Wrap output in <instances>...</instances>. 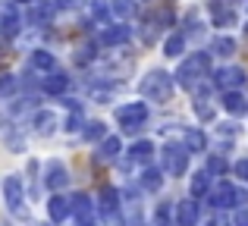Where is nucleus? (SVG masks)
I'll return each instance as SVG.
<instances>
[{
	"instance_id": "4c0bfd02",
	"label": "nucleus",
	"mask_w": 248,
	"mask_h": 226,
	"mask_svg": "<svg viewBox=\"0 0 248 226\" xmlns=\"http://www.w3.org/2000/svg\"><path fill=\"white\" fill-rule=\"evenodd\" d=\"M245 35H248V25H245Z\"/></svg>"
},
{
	"instance_id": "393cba45",
	"label": "nucleus",
	"mask_w": 248,
	"mask_h": 226,
	"mask_svg": "<svg viewBox=\"0 0 248 226\" xmlns=\"http://www.w3.org/2000/svg\"><path fill=\"white\" fill-rule=\"evenodd\" d=\"M113 13L123 19V22H129V19L135 16V3L132 0H113Z\"/></svg>"
},
{
	"instance_id": "c9c22d12",
	"label": "nucleus",
	"mask_w": 248,
	"mask_h": 226,
	"mask_svg": "<svg viewBox=\"0 0 248 226\" xmlns=\"http://www.w3.org/2000/svg\"><path fill=\"white\" fill-rule=\"evenodd\" d=\"M0 88H13V79H10V75L0 73Z\"/></svg>"
},
{
	"instance_id": "a211bd4d",
	"label": "nucleus",
	"mask_w": 248,
	"mask_h": 226,
	"mask_svg": "<svg viewBox=\"0 0 248 226\" xmlns=\"http://www.w3.org/2000/svg\"><path fill=\"white\" fill-rule=\"evenodd\" d=\"M211 22L217 25V29H230V25H236V13L223 3H214L211 6Z\"/></svg>"
},
{
	"instance_id": "9d476101",
	"label": "nucleus",
	"mask_w": 248,
	"mask_h": 226,
	"mask_svg": "<svg viewBox=\"0 0 248 226\" xmlns=\"http://www.w3.org/2000/svg\"><path fill=\"white\" fill-rule=\"evenodd\" d=\"M19 29H22V19H19V13H16V3H3L0 6V31H3L6 38H16Z\"/></svg>"
},
{
	"instance_id": "4468645a",
	"label": "nucleus",
	"mask_w": 248,
	"mask_h": 226,
	"mask_svg": "<svg viewBox=\"0 0 248 226\" xmlns=\"http://www.w3.org/2000/svg\"><path fill=\"white\" fill-rule=\"evenodd\" d=\"M129 35H132V29H129V25H110V29L101 31V44H104V47H113V44L129 41Z\"/></svg>"
},
{
	"instance_id": "e433bc0d",
	"label": "nucleus",
	"mask_w": 248,
	"mask_h": 226,
	"mask_svg": "<svg viewBox=\"0 0 248 226\" xmlns=\"http://www.w3.org/2000/svg\"><path fill=\"white\" fill-rule=\"evenodd\" d=\"M13 3H31V0H13Z\"/></svg>"
},
{
	"instance_id": "72a5a7b5",
	"label": "nucleus",
	"mask_w": 248,
	"mask_h": 226,
	"mask_svg": "<svg viewBox=\"0 0 248 226\" xmlns=\"http://www.w3.org/2000/svg\"><path fill=\"white\" fill-rule=\"evenodd\" d=\"M207 226H232V220L226 214H217V217H211V223H207Z\"/></svg>"
},
{
	"instance_id": "7c9ffc66",
	"label": "nucleus",
	"mask_w": 248,
	"mask_h": 226,
	"mask_svg": "<svg viewBox=\"0 0 248 226\" xmlns=\"http://www.w3.org/2000/svg\"><path fill=\"white\" fill-rule=\"evenodd\" d=\"M79 129H82V107L69 113V132H79Z\"/></svg>"
},
{
	"instance_id": "6ab92c4d",
	"label": "nucleus",
	"mask_w": 248,
	"mask_h": 226,
	"mask_svg": "<svg viewBox=\"0 0 248 226\" xmlns=\"http://www.w3.org/2000/svg\"><path fill=\"white\" fill-rule=\"evenodd\" d=\"M211 173L207 170H198L192 176V182H188V192H192V198H201V195H211Z\"/></svg>"
},
{
	"instance_id": "0eeeda50",
	"label": "nucleus",
	"mask_w": 248,
	"mask_h": 226,
	"mask_svg": "<svg viewBox=\"0 0 248 226\" xmlns=\"http://www.w3.org/2000/svg\"><path fill=\"white\" fill-rule=\"evenodd\" d=\"M245 82V69L242 66H223V69H217L214 73V85L220 88V91H236L239 85Z\"/></svg>"
},
{
	"instance_id": "f03ea898",
	"label": "nucleus",
	"mask_w": 248,
	"mask_h": 226,
	"mask_svg": "<svg viewBox=\"0 0 248 226\" xmlns=\"http://www.w3.org/2000/svg\"><path fill=\"white\" fill-rule=\"evenodd\" d=\"M141 94H145L148 101H154V104H167L170 98H173V75L164 73V69H151V73L141 79Z\"/></svg>"
},
{
	"instance_id": "ddd939ff",
	"label": "nucleus",
	"mask_w": 248,
	"mask_h": 226,
	"mask_svg": "<svg viewBox=\"0 0 248 226\" xmlns=\"http://www.w3.org/2000/svg\"><path fill=\"white\" fill-rule=\"evenodd\" d=\"M120 151H123L120 135H107L104 141H97V160H101V164H113V160L120 157Z\"/></svg>"
},
{
	"instance_id": "39448f33",
	"label": "nucleus",
	"mask_w": 248,
	"mask_h": 226,
	"mask_svg": "<svg viewBox=\"0 0 248 226\" xmlns=\"http://www.w3.org/2000/svg\"><path fill=\"white\" fill-rule=\"evenodd\" d=\"M3 201H6V208H10V214L25 217V208H22L25 189H22V179L19 176H6L3 179Z\"/></svg>"
},
{
	"instance_id": "2eb2a0df",
	"label": "nucleus",
	"mask_w": 248,
	"mask_h": 226,
	"mask_svg": "<svg viewBox=\"0 0 248 226\" xmlns=\"http://www.w3.org/2000/svg\"><path fill=\"white\" fill-rule=\"evenodd\" d=\"M139 185H141V192H148V195L160 192V189H164V170H154V166H148V170L141 173Z\"/></svg>"
},
{
	"instance_id": "c756f323",
	"label": "nucleus",
	"mask_w": 248,
	"mask_h": 226,
	"mask_svg": "<svg viewBox=\"0 0 248 226\" xmlns=\"http://www.w3.org/2000/svg\"><path fill=\"white\" fill-rule=\"evenodd\" d=\"M88 60H94V47H91V44H82V47L76 50V63H88Z\"/></svg>"
},
{
	"instance_id": "f3484780",
	"label": "nucleus",
	"mask_w": 248,
	"mask_h": 226,
	"mask_svg": "<svg viewBox=\"0 0 248 226\" xmlns=\"http://www.w3.org/2000/svg\"><path fill=\"white\" fill-rule=\"evenodd\" d=\"M182 145L188 148V154H204L207 138H204L201 129H186V132H182Z\"/></svg>"
},
{
	"instance_id": "f8f14e48",
	"label": "nucleus",
	"mask_w": 248,
	"mask_h": 226,
	"mask_svg": "<svg viewBox=\"0 0 248 226\" xmlns=\"http://www.w3.org/2000/svg\"><path fill=\"white\" fill-rule=\"evenodd\" d=\"M54 129H57L54 110H35V116H31V132L41 135V138H47V135H54Z\"/></svg>"
},
{
	"instance_id": "7ed1b4c3",
	"label": "nucleus",
	"mask_w": 248,
	"mask_h": 226,
	"mask_svg": "<svg viewBox=\"0 0 248 226\" xmlns=\"http://www.w3.org/2000/svg\"><path fill=\"white\" fill-rule=\"evenodd\" d=\"M116 120H120V126H123V132H126V135L141 132V129H145V122H148V104L132 101V104L116 107Z\"/></svg>"
},
{
	"instance_id": "423d86ee",
	"label": "nucleus",
	"mask_w": 248,
	"mask_h": 226,
	"mask_svg": "<svg viewBox=\"0 0 248 226\" xmlns=\"http://www.w3.org/2000/svg\"><path fill=\"white\" fill-rule=\"evenodd\" d=\"M207 201H211L217 211H226V208H232V204H239V189L230 182V179H223V182H217V185L211 189Z\"/></svg>"
},
{
	"instance_id": "2f4dec72",
	"label": "nucleus",
	"mask_w": 248,
	"mask_h": 226,
	"mask_svg": "<svg viewBox=\"0 0 248 226\" xmlns=\"http://www.w3.org/2000/svg\"><path fill=\"white\" fill-rule=\"evenodd\" d=\"M82 3H88V0H54V6H60V10H76Z\"/></svg>"
},
{
	"instance_id": "5701e85b",
	"label": "nucleus",
	"mask_w": 248,
	"mask_h": 226,
	"mask_svg": "<svg viewBox=\"0 0 248 226\" xmlns=\"http://www.w3.org/2000/svg\"><path fill=\"white\" fill-rule=\"evenodd\" d=\"M31 66L41 69L44 75L54 73V66H57V63H54V54H47V50H35V54H31Z\"/></svg>"
},
{
	"instance_id": "dca6fc26",
	"label": "nucleus",
	"mask_w": 248,
	"mask_h": 226,
	"mask_svg": "<svg viewBox=\"0 0 248 226\" xmlns=\"http://www.w3.org/2000/svg\"><path fill=\"white\" fill-rule=\"evenodd\" d=\"M151 157H154V141H148V138L135 141V145L129 148V164H148Z\"/></svg>"
},
{
	"instance_id": "b1692460",
	"label": "nucleus",
	"mask_w": 248,
	"mask_h": 226,
	"mask_svg": "<svg viewBox=\"0 0 248 226\" xmlns=\"http://www.w3.org/2000/svg\"><path fill=\"white\" fill-rule=\"evenodd\" d=\"M182 50H186V38H182V35H170L167 44H164V54L167 57H179Z\"/></svg>"
},
{
	"instance_id": "9b49d317",
	"label": "nucleus",
	"mask_w": 248,
	"mask_h": 226,
	"mask_svg": "<svg viewBox=\"0 0 248 226\" xmlns=\"http://www.w3.org/2000/svg\"><path fill=\"white\" fill-rule=\"evenodd\" d=\"M69 211H73V198H63V195H57V192L47 198V217L54 223H63L69 217Z\"/></svg>"
},
{
	"instance_id": "20e7f679",
	"label": "nucleus",
	"mask_w": 248,
	"mask_h": 226,
	"mask_svg": "<svg viewBox=\"0 0 248 226\" xmlns=\"http://www.w3.org/2000/svg\"><path fill=\"white\" fill-rule=\"evenodd\" d=\"M188 148L186 145H164V151H160V170L167 173V176H176L179 179L182 173L188 170Z\"/></svg>"
},
{
	"instance_id": "f704fd0d",
	"label": "nucleus",
	"mask_w": 248,
	"mask_h": 226,
	"mask_svg": "<svg viewBox=\"0 0 248 226\" xmlns=\"http://www.w3.org/2000/svg\"><path fill=\"white\" fill-rule=\"evenodd\" d=\"M236 176H242L245 182H248V157H242V160L236 164Z\"/></svg>"
},
{
	"instance_id": "a878e982",
	"label": "nucleus",
	"mask_w": 248,
	"mask_h": 226,
	"mask_svg": "<svg viewBox=\"0 0 248 226\" xmlns=\"http://www.w3.org/2000/svg\"><path fill=\"white\" fill-rule=\"evenodd\" d=\"M107 132H104V122H88L85 126V141H104Z\"/></svg>"
},
{
	"instance_id": "473e14b6",
	"label": "nucleus",
	"mask_w": 248,
	"mask_h": 226,
	"mask_svg": "<svg viewBox=\"0 0 248 226\" xmlns=\"http://www.w3.org/2000/svg\"><path fill=\"white\" fill-rule=\"evenodd\" d=\"M232 226H248V208H239L232 217Z\"/></svg>"
},
{
	"instance_id": "bb28decb",
	"label": "nucleus",
	"mask_w": 248,
	"mask_h": 226,
	"mask_svg": "<svg viewBox=\"0 0 248 226\" xmlns=\"http://www.w3.org/2000/svg\"><path fill=\"white\" fill-rule=\"evenodd\" d=\"M195 116H198V120H204V122H211L214 120V107L207 104L204 98H195Z\"/></svg>"
},
{
	"instance_id": "1a4fd4ad",
	"label": "nucleus",
	"mask_w": 248,
	"mask_h": 226,
	"mask_svg": "<svg viewBox=\"0 0 248 226\" xmlns=\"http://www.w3.org/2000/svg\"><path fill=\"white\" fill-rule=\"evenodd\" d=\"M44 173H47V176H44L47 189L60 192V189H66V185H69V173H66V166H63V160H47Z\"/></svg>"
},
{
	"instance_id": "6e6552de",
	"label": "nucleus",
	"mask_w": 248,
	"mask_h": 226,
	"mask_svg": "<svg viewBox=\"0 0 248 226\" xmlns=\"http://www.w3.org/2000/svg\"><path fill=\"white\" fill-rule=\"evenodd\" d=\"M198 220H201V204L195 198L176 201V226H198Z\"/></svg>"
},
{
	"instance_id": "412c9836",
	"label": "nucleus",
	"mask_w": 248,
	"mask_h": 226,
	"mask_svg": "<svg viewBox=\"0 0 248 226\" xmlns=\"http://www.w3.org/2000/svg\"><path fill=\"white\" fill-rule=\"evenodd\" d=\"M41 85H44V91H47V94H63V91H66V85H69V79L63 73H47Z\"/></svg>"
},
{
	"instance_id": "aec40b11",
	"label": "nucleus",
	"mask_w": 248,
	"mask_h": 226,
	"mask_svg": "<svg viewBox=\"0 0 248 226\" xmlns=\"http://www.w3.org/2000/svg\"><path fill=\"white\" fill-rule=\"evenodd\" d=\"M223 110L232 113V116H242V113H248V101L239 91H226L223 94Z\"/></svg>"
},
{
	"instance_id": "c85d7f7f",
	"label": "nucleus",
	"mask_w": 248,
	"mask_h": 226,
	"mask_svg": "<svg viewBox=\"0 0 248 226\" xmlns=\"http://www.w3.org/2000/svg\"><path fill=\"white\" fill-rule=\"evenodd\" d=\"M204 170L211 173V176H220V173H226V170H230V166H226V160H223V157H207Z\"/></svg>"
},
{
	"instance_id": "4be33fe9",
	"label": "nucleus",
	"mask_w": 248,
	"mask_h": 226,
	"mask_svg": "<svg viewBox=\"0 0 248 226\" xmlns=\"http://www.w3.org/2000/svg\"><path fill=\"white\" fill-rule=\"evenodd\" d=\"M211 54H217V57H232L236 54V41H232L230 35H217L211 41Z\"/></svg>"
},
{
	"instance_id": "cd10ccee",
	"label": "nucleus",
	"mask_w": 248,
	"mask_h": 226,
	"mask_svg": "<svg viewBox=\"0 0 248 226\" xmlns=\"http://www.w3.org/2000/svg\"><path fill=\"white\" fill-rule=\"evenodd\" d=\"M88 6H91V16H94L97 22H107V16H110V6L104 3V0H91Z\"/></svg>"
},
{
	"instance_id": "f257e3e1",
	"label": "nucleus",
	"mask_w": 248,
	"mask_h": 226,
	"mask_svg": "<svg viewBox=\"0 0 248 226\" xmlns=\"http://www.w3.org/2000/svg\"><path fill=\"white\" fill-rule=\"evenodd\" d=\"M207 73H211V57H207L204 50H198V54H192V57H188V60L179 66L176 82H179L182 88H188V91H195V88H198V82L204 79Z\"/></svg>"
}]
</instances>
